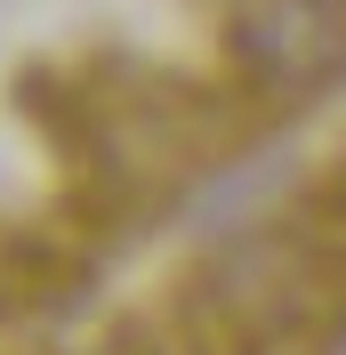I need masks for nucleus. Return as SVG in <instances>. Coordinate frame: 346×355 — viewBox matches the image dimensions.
<instances>
[{"mask_svg":"<svg viewBox=\"0 0 346 355\" xmlns=\"http://www.w3.org/2000/svg\"><path fill=\"white\" fill-rule=\"evenodd\" d=\"M250 57L274 81H322L346 65V8L338 0H266V17L250 24Z\"/></svg>","mask_w":346,"mask_h":355,"instance_id":"1","label":"nucleus"}]
</instances>
